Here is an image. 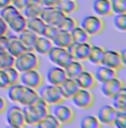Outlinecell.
<instances>
[{"label": "cell", "instance_id": "6da1fadb", "mask_svg": "<svg viewBox=\"0 0 126 128\" xmlns=\"http://www.w3.org/2000/svg\"><path fill=\"white\" fill-rule=\"evenodd\" d=\"M23 110L25 116V122L29 126H36L47 114L50 112L49 105L40 97L37 100H35L33 104L24 106Z\"/></svg>", "mask_w": 126, "mask_h": 128}, {"label": "cell", "instance_id": "7a4b0ae2", "mask_svg": "<svg viewBox=\"0 0 126 128\" xmlns=\"http://www.w3.org/2000/svg\"><path fill=\"white\" fill-rule=\"evenodd\" d=\"M39 97L41 99H44L48 105H57V104H61V102H65V97H64L61 89L59 86L56 85H43L39 88Z\"/></svg>", "mask_w": 126, "mask_h": 128}, {"label": "cell", "instance_id": "3957f363", "mask_svg": "<svg viewBox=\"0 0 126 128\" xmlns=\"http://www.w3.org/2000/svg\"><path fill=\"white\" fill-rule=\"evenodd\" d=\"M40 66V59L34 50H27L15 59V67L20 72L31 69H38Z\"/></svg>", "mask_w": 126, "mask_h": 128}, {"label": "cell", "instance_id": "277c9868", "mask_svg": "<svg viewBox=\"0 0 126 128\" xmlns=\"http://www.w3.org/2000/svg\"><path fill=\"white\" fill-rule=\"evenodd\" d=\"M80 27L92 37L103 32L105 29V21L97 14H88L81 20Z\"/></svg>", "mask_w": 126, "mask_h": 128}, {"label": "cell", "instance_id": "5b68a950", "mask_svg": "<svg viewBox=\"0 0 126 128\" xmlns=\"http://www.w3.org/2000/svg\"><path fill=\"white\" fill-rule=\"evenodd\" d=\"M48 58L54 65L59 66V67L66 68L71 61L74 60V58L69 55L66 48H61V47L53 46V48L50 49V51L48 52Z\"/></svg>", "mask_w": 126, "mask_h": 128}, {"label": "cell", "instance_id": "8992f818", "mask_svg": "<svg viewBox=\"0 0 126 128\" xmlns=\"http://www.w3.org/2000/svg\"><path fill=\"white\" fill-rule=\"evenodd\" d=\"M20 82L27 87L38 90L45 82V78L43 74L38 71V69H31L20 72Z\"/></svg>", "mask_w": 126, "mask_h": 128}, {"label": "cell", "instance_id": "52a82bcc", "mask_svg": "<svg viewBox=\"0 0 126 128\" xmlns=\"http://www.w3.org/2000/svg\"><path fill=\"white\" fill-rule=\"evenodd\" d=\"M6 120H7V124L12 128H23L26 126L23 108L16 105L7 107Z\"/></svg>", "mask_w": 126, "mask_h": 128}, {"label": "cell", "instance_id": "ba28073f", "mask_svg": "<svg viewBox=\"0 0 126 128\" xmlns=\"http://www.w3.org/2000/svg\"><path fill=\"white\" fill-rule=\"evenodd\" d=\"M70 99L73 104L80 109H88L94 105L95 102L93 92H90L89 89H84V88H79Z\"/></svg>", "mask_w": 126, "mask_h": 128}, {"label": "cell", "instance_id": "9c48e42d", "mask_svg": "<svg viewBox=\"0 0 126 128\" xmlns=\"http://www.w3.org/2000/svg\"><path fill=\"white\" fill-rule=\"evenodd\" d=\"M66 14L61 10H59L57 7H43V10L40 12V18L47 24H53L58 27Z\"/></svg>", "mask_w": 126, "mask_h": 128}, {"label": "cell", "instance_id": "30bf717a", "mask_svg": "<svg viewBox=\"0 0 126 128\" xmlns=\"http://www.w3.org/2000/svg\"><path fill=\"white\" fill-rule=\"evenodd\" d=\"M53 115L57 118L61 125L69 124L75 119V112L73 108L70 106L64 105V102L53 106Z\"/></svg>", "mask_w": 126, "mask_h": 128}, {"label": "cell", "instance_id": "8fae6325", "mask_svg": "<svg viewBox=\"0 0 126 128\" xmlns=\"http://www.w3.org/2000/svg\"><path fill=\"white\" fill-rule=\"evenodd\" d=\"M90 48H92V45L89 42H83V44L71 42L66 49L69 52V55L75 60L83 61V60H87L90 52Z\"/></svg>", "mask_w": 126, "mask_h": 128}, {"label": "cell", "instance_id": "7c38bea8", "mask_svg": "<svg viewBox=\"0 0 126 128\" xmlns=\"http://www.w3.org/2000/svg\"><path fill=\"white\" fill-rule=\"evenodd\" d=\"M102 65L107 66L109 68H113L115 70H119L124 67L120 58V54L117 50H112V49H105L104 51V57L102 60Z\"/></svg>", "mask_w": 126, "mask_h": 128}, {"label": "cell", "instance_id": "4fadbf2b", "mask_svg": "<svg viewBox=\"0 0 126 128\" xmlns=\"http://www.w3.org/2000/svg\"><path fill=\"white\" fill-rule=\"evenodd\" d=\"M67 78V74L65 71V68L59 66H51L46 72V79L48 84L56 86H60L64 82V80Z\"/></svg>", "mask_w": 126, "mask_h": 128}, {"label": "cell", "instance_id": "5bb4252c", "mask_svg": "<svg viewBox=\"0 0 126 128\" xmlns=\"http://www.w3.org/2000/svg\"><path fill=\"white\" fill-rule=\"evenodd\" d=\"M117 112L118 110L113 105H105L98 110L97 118L100 122V124L112 126V125H114V120Z\"/></svg>", "mask_w": 126, "mask_h": 128}, {"label": "cell", "instance_id": "9a60e30c", "mask_svg": "<svg viewBox=\"0 0 126 128\" xmlns=\"http://www.w3.org/2000/svg\"><path fill=\"white\" fill-rule=\"evenodd\" d=\"M123 86H125L124 82H123L122 79H119L118 77H115V78H113V79L108 80V82H103L102 86H100V90H102L103 95L105 96V97L112 98Z\"/></svg>", "mask_w": 126, "mask_h": 128}, {"label": "cell", "instance_id": "2e32d148", "mask_svg": "<svg viewBox=\"0 0 126 128\" xmlns=\"http://www.w3.org/2000/svg\"><path fill=\"white\" fill-rule=\"evenodd\" d=\"M94 75H95V78H96V80H97V82L103 84L105 82H108V80L113 79V78L117 77V70L107 67V66L98 65V68L96 69Z\"/></svg>", "mask_w": 126, "mask_h": 128}, {"label": "cell", "instance_id": "e0dca14e", "mask_svg": "<svg viewBox=\"0 0 126 128\" xmlns=\"http://www.w3.org/2000/svg\"><path fill=\"white\" fill-rule=\"evenodd\" d=\"M93 10L99 17H108L113 14L112 0H94Z\"/></svg>", "mask_w": 126, "mask_h": 128}, {"label": "cell", "instance_id": "ac0fdd59", "mask_svg": "<svg viewBox=\"0 0 126 128\" xmlns=\"http://www.w3.org/2000/svg\"><path fill=\"white\" fill-rule=\"evenodd\" d=\"M59 87H60L61 92H63L65 99H70L77 92V90L80 88L77 80H76V78H69V77L66 78Z\"/></svg>", "mask_w": 126, "mask_h": 128}, {"label": "cell", "instance_id": "d6986e66", "mask_svg": "<svg viewBox=\"0 0 126 128\" xmlns=\"http://www.w3.org/2000/svg\"><path fill=\"white\" fill-rule=\"evenodd\" d=\"M76 80H77L78 85H79L80 88H84V89H93L94 87L97 84V80L95 78V75L89 71L83 70L79 75L76 77Z\"/></svg>", "mask_w": 126, "mask_h": 128}, {"label": "cell", "instance_id": "ffe728a7", "mask_svg": "<svg viewBox=\"0 0 126 128\" xmlns=\"http://www.w3.org/2000/svg\"><path fill=\"white\" fill-rule=\"evenodd\" d=\"M54 44L50 39L46 38L44 36H38L35 41V45H34V51L37 52L38 55H43L46 56L48 55V52L50 51V49L53 48Z\"/></svg>", "mask_w": 126, "mask_h": 128}, {"label": "cell", "instance_id": "44dd1931", "mask_svg": "<svg viewBox=\"0 0 126 128\" xmlns=\"http://www.w3.org/2000/svg\"><path fill=\"white\" fill-rule=\"evenodd\" d=\"M28 49L21 42L18 36H9V44H8V51L14 57H18L21 54L26 52Z\"/></svg>", "mask_w": 126, "mask_h": 128}, {"label": "cell", "instance_id": "7402d4cb", "mask_svg": "<svg viewBox=\"0 0 126 128\" xmlns=\"http://www.w3.org/2000/svg\"><path fill=\"white\" fill-rule=\"evenodd\" d=\"M46 22L40 17H34V18H27V29L31 30L36 35L41 36L43 31L46 27Z\"/></svg>", "mask_w": 126, "mask_h": 128}, {"label": "cell", "instance_id": "603a6c76", "mask_svg": "<svg viewBox=\"0 0 126 128\" xmlns=\"http://www.w3.org/2000/svg\"><path fill=\"white\" fill-rule=\"evenodd\" d=\"M8 27L14 32L20 34L21 31L27 28V18L23 14V12H20L12 19L10 22H8Z\"/></svg>", "mask_w": 126, "mask_h": 128}, {"label": "cell", "instance_id": "cb8c5ba5", "mask_svg": "<svg viewBox=\"0 0 126 128\" xmlns=\"http://www.w3.org/2000/svg\"><path fill=\"white\" fill-rule=\"evenodd\" d=\"M18 37L19 39L21 40V42L25 45L28 50H34V45H35V41H36L37 37L38 35H36L35 32H33L31 30H29V29H25L23 30L20 34H18Z\"/></svg>", "mask_w": 126, "mask_h": 128}, {"label": "cell", "instance_id": "d4e9b609", "mask_svg": "<svg viewBox=\"0 0 126 128\" xmlns=\"http://www.w3.org/2000/svg\"><path fill=\"white\" fill-rule=\"evenodd\" d=\"M71 42H73V38H71L70 32L60 30V29H59V31H58L57 35H56V37L53 39L54 46L61 47V48H67Z\"/></svg>", "mask_w": 126, "mask_h": 128}, {"label": "cell", "instance_id": "484cf974", "mask_svg": "<svg viewBox=\"0 0 126 128\" xmlns=\"http://www.w3.org/2000/svg\"><path fill=\"white\" fill-rule=\"evenodd\" d=\"M38 98H39V94L37 92V89L25 86V89H24L23 96H21V99L19 102V104L23 106H28V105L33 104L35 100H37Z\"/></svg>", "mask_w": 126, "mask_h": 128}, {"label": "cell", "instance_id": "4316f807", "mask_svg": "<svg viewBox=\"0 0 126 128\" xmlns=\"http://www.w3.org/2000/svg\"><path fill=\"white\" fill-rule=\"evenodd\" d=\"M113 106L117 110H126V86H123L112 97Z\"/></svg>", "mask_w": 126, "mask_h": 128}, {"label": "cell", "instance_id": "83f0119b", "mask_svg": "<svg viewBox=\"0 0 126 128\" xmlns=\"http://www.w3.org/2000/svg\"><path fill=\"white\" fill-rule=\"evenodd\" d=\"M7 89H8L9 99L14 102H19L21 99V96H23L25 85H23L21 82H17V84H14V85H10Z\"/></svg>", "mask_w": 126, "mask_h": 128}, {"label": "cell", "instance_id": "f1b7e54d", "mask_svg": "<svg viewBox=\"0 0 126 128\" xmlns=\"http://www.w3.org/2000/svg\"><path fill=\"white\" fill-rule=\"evenodd\" d=\"M104 51H105V49H104V47H102V46H92L87 60H89L93 65H97V66L102 65Z\"/></svg>", "mask_w": 126, "mask_h": 128}, {"label": "cell", "instance_id": "f546056e", "mask_svg": "<svg viewBox=\"0 0 126 128\" xmlns=\"http://www.w3.org/2000/svg\"><path fill=\"white\" fill-rule=\"evenodd\" d=\"M71 38H73V42L83 44V42H89L90 36L81 28L80 26H77L70 31Z\"/></svg>", "mask_w": 126, "mask_h": 128}, {"label": "cell", "instance_id": "4dcf8cb0", "mask_svg": "<svg viewBox=\"0 0 126 128\" xmlns=\"http://www.w3.org/2000/svg\"><path fill=\"white\" fill-rule=\"evenodd\" d=\"M60 126H61V124L58 122V119L53 114H50V112L47 114L36 125V127H38V128H59Z\"/></svg>", "mask_w": 126, "mask_h": 128}, {"label": "cell", "instance_id": "1f68e13d", "mask_svg": "<svg viewBox=\"0 0 126 128\" xmlns=\"http://www.w3.org/2000/svg\"><path fill=\"white\" fill-rule=\"evenodd\" d=\"M83 70H85L84 65L79 60H75V59L65 68V71H66V74H67V77H69V78H76Z\"/></svg>", "mask_w": 126, "mask_h": 128}, {"label": "cell", "instance_id": "d6a6232c", "mask_svg": "<svg viewBox=\"0 0 126 128\" xmlns=\"http://www.w3.org/2000/svg\"><path fill=\"white\" fill-rule=\"evenodd\" d=\"M43 4L40 2H36V4H27L23 9V14L26 18H34V17H39L40 12L43 10Z\"/></svg>", "mask_w": 126, "mask_h": 128}, {"label": "cell", "instance_id": "836d02e7", "mask_svg": "<svg viewBox=\"0 0 126 128\" xmlns=\"http://www.w3.org/2000/svg\"><path fill=\"white\" fill-rule=\"evenodd\" d=\"M56 7L65 14H70L78 9V4L76 0H59Z\"/></svg>", "mask_w": 126, "mask_h": 128}, {"label": "cell", "instance_id": "e575fe53", "mask_svg": "<svg viewBox=\"0 0 126 128\" xmlns=\"http://www.w3.org/2000/svg\"><path fill=\"white\" fill-rule=\"evenodd\" d=\"M0 10H1L0 17H1V18L4 19V20L6 21L7 24L10 22V21L15 18V17L17 16V14H19L21 12L20 10H19V9H17L12 4H8V6H6L5 8L0 9Z\"/></svg>", "mask_w": 126, "mask_h": 128}, {"label": "cell", "instance_id": "d590c367", "mask_svg": "<svg viewBox=\"0 0 126 128\" xmlns=\"http://www.w3.org/2000/svg\"><path fill=\"white\" fill-rule=\"evenodd\" d=\"M78 26V21L76 18H73V17H69L68 14H66L65 18L63 19V21L60 22V24L58 26V28L60 30H64V31H68L70 32L75 27Z\"/></svg>", "mask_w": 126, "mask_h": 128}, {"label": "cell", "instance_id": "8d00e7d4", "mask_svg": "<svg viewBox=\"0 0 126 128\" xmlns=\"http://www.w3.org/2000/svg\"><path fill=\"white\" fill-rule=\"evenodd\" d=\"M100 125L102 124L98 120V118L96 116H93V115H87L80 122L81 128H99Z\"/></svg>", "mask_w": 126, "mask_h": 128}, {"label": "cell", "instance_id": "74e56055", "mask_svg": "<svg viewBox=\"0 0 126 128\" xmlns=\"http://www.w3.org/2000/svg\"><path fill=\"white\" fill-rule=\"evenodd\" d=\"M15 59H16V57H14L8 50L0 52V65H1V69L15 66Z\"/></svg>", "mask_w": 126, "mask_h": 128}, {"label": "cell", "instance_id": "f35d334b", "mask_svg": "<svg viewBox=\"0 0 126 128\" xmlns=\"http://www.w3.org/2000/svg\"><path fill=\"white\" fill-rule=\"evenodd\" d=\"M4 70H5V72H6L7 77H8V80H9L10 85L20 82V71L17 69L15 66L9 67V68H5Z\"/></svg>", "mask_w": 126, "mask_h": 128}, {"label": "cell", "instance_id": "ab89813d", "mask_svg": "<svg viewBox=\"0 0 126 128\" xmlns=\"http://www.w3.org/2000/svg\"><path fill=\"white\" fill-rule=\"evenodd\" d=\"M113 24H114V27L118 31L126 32V12L115 14Z\"/></svg>", "mask_w": 126, "mask_h": 128}, {"label": "cell", "instance_id": "60d3db41", "mask_svg": "<svg viewBox=\"0 0 126 128\" xmlns=\"http://www.w3.org/2000/svg\"><path fill=\"white\" fill-rule=\"evenodd\" d=\"M113 14H124L126 12V0H112Z\"/></svg>", "mask_w": 126, "mask_h": 128}, {"label": "cell", "instance_id": "b9f144b4", "mask_svg": "<svg viewBox=\"0 0 126 128\" xmlns=\"http://www.w3.org/2000/svg\"><path fill=\"white\" fill-rule=\"evenodd\" d=\"M114 126L117 128H126V110H118L116 114Z\"/></svg>", "mask_w": 126, "mask_h": 128}, {"label": "cell", "instance_id": "7bdbcfd3", "mask_svg": "<svg viewBox=\"0 0 126 128\" xmlns=\"http://www.w3.org/2000/svg\"><path fill=\"white\" fill-rule=\"evenodd\" d=\"M58 31H59L58 27L53 26V24H46V27H45V29H44L43 35L41 36L46 37V38L50 39V40L53 41V39L56 37V35L58 34Z\"/></svg>", "mask_w": 126, "mask_h": 128}, {"label": "cell", "instance_id": "ee69618b", "mask_svg": "<svg viewBox=\"0 0 126 128\" xmlns=\"http://www.w3.org/2000/svg\"><path fill=\"white\" fill-rule=\"evenodd\" d=\"M9 86H10V84H9L6 72L4 69H0V89H7Z\"/></svg>", "mask_w": 126, "mask_h": 128}, {"label": "cell", "instance_id": "f6af8a7d", "mask_svg": "<svg viewBox=\"0 0 126 128\" xmlns=\"http://www.w3.org/2000/svg\"><path fill=\"white\" fill-rule=\"evenodd\" d=\"M8 44H9V37L7 35L0 36V52L8 50Z\"/></svg>", "mask_w": 126, "mask_h": 128}, {"label": "cell", "instance_id": "bcb514c9", "mask_svg": "<svg viewBox=\"0 0 126 128\" xmlns=\"http://www.w3.org/2000/svg\"><path fill=\"white\" fill-rule=\"evenodd\" d=\"M9 31V27H8V24L4 20V19L0 17V36H5L7 35Z\"/></svg>", "mask_w": 126, "mask_h": 128}, {"label": "cell", "instance_id": "7dc6e473", "mask_svg": "<svg viewBox=\"0 0 126 128\" xmlns=\"http://www.w3.org/2000/svg\"><path fill=\"white\" fill-rule=\"evenodd\" d=\"M17 9H19L20 11H23V9L27 6V0H14L11 2Z\"/></svg>", "mask_w": 126, "mask_h": 128}, {"label": "cell", "instance_id": "c3c4849f", "mask_svg": "<svg viewBox=\"0 0 126 128\" xmlns=\"http://www.w3.org/2000/svg\"><path fill=\"white\" fill-rule=\"evenodd\" d=\"M40 2L44 7H56L59 0H40Z\"/></svg>", "mask_w": 126, "mask_h": 128}, {"label": "cell", "instance_id": "681fc988", "mask_svg": "<svg viewBox=\"0 0 126 128\" xmlns=\"http://www.w3.org/2000/svg\"><path fill=\"white\" fill-rule=\"evenodd\" d=\"M7 107H8V104H7V100L5 99L4 97L0 96V115L6 112L7 110Z\"/></svg>", "mask_w": 126, "mask_h": 128}, {"label": "cell", "instance_id": "f907efd6", "mask_svg": "<svg viewBox=\"0 0 126 128\" xmlns=\"http://www.w3.org/2000/svg\"><path fill=\"white\" fill-rule=\"evenodd\" d=\"M119 54H120V58H122V62H123V65L126 66V48L122 49V50L119 51Z\"/></svg>", "mask_w": 126, "mask_h": 128}, {"label": "cell", "instance_id": "816d5d0a", "mask_svg": "<svg viewBox=\"0 0 126 128\" xmlns=\"http://www.w3.org/2000/svg\"><path fill=\"white\" fill-rule=\"evenodd\" d=\"M11 2L9 1V0H0V9L5 8L6 6H8V4H10Z\"/></svg>", "mask_w": 126, "mask_h": 128}, {"label": "cell", "instance_id": "f5cc1de1", "mask_svg": "<svg viewBox=\"0 0 126 128\" xmlns=\"http://www.w3.org/2000/svg\"><path fill=\"white\" fill-rule=\"evenodd\" d=\"M9 1H10V2H12V1H14V0H9Z\"/></svg>", "mask_w": 126, "mask_h": 128}, {"label": "cell", "instance_id": "db71d44e", "mask_svg": "<svg viewBox=\"0 0 126 128\" xmlns=\"http://www.w3.org/2000/svg\"><path fill=\"white\" fill-rule=\"evenodd\" d=\"M0 69H1V65H0Z\"/></svg>", "mask_w": 126, "mask_h": 128}]
</instances>
